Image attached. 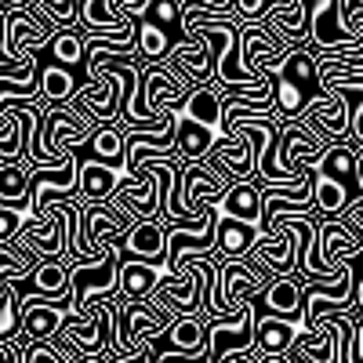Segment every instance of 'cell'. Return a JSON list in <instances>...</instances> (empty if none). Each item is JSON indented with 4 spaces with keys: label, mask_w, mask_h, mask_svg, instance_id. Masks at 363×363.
<instances>
[{
    "label": "cell",
    "mask_w": 363,
    "mask_h": 363,
    "mask_svg": "<svg viewBox=\"0 0 363 363\" xmlns=\"http://www.w3.org/2000/svg\"><path fill=\"white\" fill-rule=\"evenodd\" d=\"M174 327V316L157 301H116V335H113V359L135 356L145 345H157Z\"/></svg>",
    "instance_id": "1"
},
{
    "label": "cell",
    "mask_w": 363,
    "mask_h": 363,
    "mask_svg": "<svg viewBox=\"0 0 363 363\" xmlns=\"http://www.w3.org/2000/svg\"><path fill=\"white\" fill-rule=\"evenodd\" d=\"M120 262H124V255L113 247L95 265H66L69 269V316L73 320H84L95 301H116Z\"/></svg>",
    "instance_id": "2"
},
{
    "label": "cell",
    "mask_w": 363,
    "mask_h": 363,
    "mask_svg": "<svg viewBox=\"0 0 363 363\" xmlns=\"http://www.w3.org/2000/svg\"><path fill=\"white\" fill-rule=\"evenodd\" d=\"M309 51L313 55H363V44L342 26V0H320L309 8Z\"/></svg>",
    "instance_id": "3"
},
{
    "label": "cell",
    "mask_w": 363,
    "mask_h": 363,
    "mask_svg": "<svg viewBox=\"0 0 363 363\" xmlns=\"http://www.w3.org/2000/svg\"><path fill=\"white\" fill-rule=\"evenodd\" d=\"M255 323H258L255 306H247L236 320H211L207 323V359L203 363H225L229 356L255 352Z\"/></svg>",
    "instance_id": "4"
},
{
    "label": "cell",
    "mask_w": 363,
    "mask_h": 363,
    "mask_svg": "<svg viewBox=\"0 0 363 363\" xmlns=\"http://www.w3.org/2000/svg\"><path fill=\"white\" fill-rule=\"evenodd\" d=\"M135 222L124 218L113 203H80V233L95 251H120Z\"/></svg>",
    "instance_id": "5"
},
{
    "label": "cell",
    "mask_w": 363,
    "mask_h": 363,
    "mask_svg": "<svg viewBox=\"0 0 363 363\" xmlns=\"http://www.w3.org/2000/svg\"><path fill=\"white\" fill-rule=\"evenodd\" d=\"M138 77H142V102H145L149 113H178L182 106H186V99L193 95L164 62L142 66Z\"/></svg>",
    "instance_id": "6"
},
{
    "label": "cell",
    "mask_w": 363,
    "mask_h": 363,
    "mask_svg": "<svg viewBox=\"0 0 363 363\" xmlns=\"http://www.w3.org/2000/svg\"><path fill=\"white\" fill-rule=\"evenodd\" d=\"M207 316H174V327L153 345V352H164V356H178V359H196L203 363L207 359Z\"/></svg>",
    "instance_id": "7"
},
{
    "label": "cell",
    "mask_w": 363,
    "mask_h": 363,
    "mask_svg": "<svg viewBox=\"0 0 363 363\" xmlns=\"http://www.w3.org/2000/svg\"><path fill=\"white\" fill-rule=\"evenodd\" d=\"M262 26L287 51L309 48V4H306V0H277V8L265 15Z\"/></svg>",
    "instance_id": "8"
},
{
    "label": "cell",
    "mask_w": 363,
    "mask_h": 363,
    "mask_svg": "<svg viewBox=\"0 0 363 363\" xmlns=\"http://www.w3.org/2000/svg\"><path fill=\"white\" fill-rule=\"evenodd\" d=\"M174 277L164 262H120V280H116V301H149L157 287Z\"/></svg>",
    "instance_id": "9"
},
{
    "label": "cell",
    "mask_w": 363,
    "mask_h": 363,
    "mask_svg": "<svg viewBox=\"0 0 363 363\" xmlns=\"http://www.w3.org/2000/svg\"><path fill=\"white\" fill-rule=\"evenodd\" d=\"M18 244L37 255L40 262H62L66 258V229H62V218L48 211V218H29L18 233Z\"/></svg>",
    "instance_id": "10"
},
{
    "label": "cell",
    "mask_w": 363,
    "mask_h": 363,
    "mask_svg": "<svg viewBox=\"0 0 363 363\" xmlns=\"http://www.w3.org/2000/svg\"><path fill=\"white\" fill-rule=\"evenodd\" d=\"M255 309H258V301H255ZM301 330H306V323L258 313V323H255V359H280V356H287Z\"/></svg>",
    "instance_id": "11"
},
{
    "label": "cell",
    "mask_w": 363,
    "mask_h": 363,
    "mask_svg": "<svg viewBox=\"0 0 363 363\" xmlns=\"http://www.w3.org/2000/svg\"><path fill=\"white\" fill-rule=\"evenodd\" d=\"M37 69H40V102L51 106V109H62V106H73L77 91L84 80H77L73 69H62L44 58V51L37 55Z\"/></svg>",
    "instance_id": "12"
},
{
    "label": "cell",
    "mask_w": 363,
    "mask_h": 363,
    "mask_svg": "<svg viewBox=\"0 0 363 363\" xmlns=\"http://www.w3.org/2000/svg\"><path fill=\"white\" fill-rule=\"evenodd\" d=\"M120 255L131 262H160L167 258V229L160 222H135L124 236Z\"/></svg>",
    "instance_id": "13"
},
{
    "label": "cell",
    "mask_w": 363,
    "mask_h": 363,
    "mask_svg": "<svg viewBox=\"0 0 363 363\" xmlns=\"http://www.w3.org/2000/svg\"><path fill=\"white\" fill-rule=\"evenodd\" d=\"M262 301H265V313H269V316L301 323V313H306V287H301L294 277L269 280L265 291H262Z\"/></svg>",
    "instance_id": "14"
},
{
    "label": "cell",
    "mask_w": 363,
    "mask_h": 363,
    "mask_svg": "<svg viewBox=\"0 0 363 363\" xmlns=\"http://www.w3.org/2000/svg\"><path fill=\"white\" fill-rule=\"evenodd\" d=\"M215 149V135L193 124L189 116L174 113V160L178 164H203Z\"/></svg>",
    "instance_id": "15"
},
{
    "label": "cell",
    "mask_w": 363,
    "mask_h": 363,
    "mask_svg": "<svg viewBox=\"0 0 363 363\" xmlns=\"http://www.w3.org/2000/svg\"><path fill=\"white\" fill-rule=\"evenodd\" d=\"M120 178H124V174H116V171H109L106 164L84 157V160H80V174H77L80 203H109L113 193H116V186H120Z\"/></svg>",
    "instance_id": "16"
},
{
    "label": "cell",
    "mask_w": 363,
    "mask_h": 363,
    "mask_svg": "<svg viewBox=\"0 0 363 363\" xmlns=\"http://www.w3.org/2000/svg\"><path fill=\"white\" fill-rule=\"evenodd\" d=\"M222 218L244 222V225L258 229V236H262V189L255 186V182H236V186L225 193Z\"/></svg>",
    "instance_id": "17"
},
{
    "label": "cell",
    "mask_w": 363,
    "mask_h": 363,
    "mask_svg": "<svg viewBox=\"0 0 363 363\" xmlns=\"http://www.w3.org/2000/svg\"><path fill=\"white\" fill-rule=\"evenodd\" d=\"M22 338L29 342H55L58 330L66 327L69 320V306H33V309H22Z\"/></svg>",
    "instance_id": "18"
},
{
    "label": "cell",
    "mask_w": 363,
    "mask_h": 363,
    "mask_svg": "<svg viewBox=\"0 0 363 363\" xmlns=\"http://www.w3.org/2000/svg\"><path fill=\"white\" fill-rule=\"evenodd\" d=\"M178 113H182V116H189L193 124L207 128L211 135H215V142H218V138H225V124H222V99L215 95V87H211V84H207V87H196Z\"/></svg>",
    "instance_id": "19"
},
{
    "label": "cell",
    "mask_w": 363,
    "mask_h": 363,
    "mask_svg": "<svg viewBox=\"0 0 363 363\" xmlns=\"http://www.w3.org/2000/svg\"><path fill=\"white\" fill-rule=\"evenodd\" d=\"M313 178V207H316V218H345V211L352 203V193L345 182H335L327 174H309Z\"/></svg>",
    "instance_id": "20"
},
{
    "label": "cell",
    "mask_w": 363,
    "mask_h": 363,
    "mask_svg": "<svg viewBox=\"0 0 363 363\" xmlns=\"http://www.w3.org/2000/svg\"><path fill=\"white\" fill-rule=\"evenodd\" d=\"M258 229L244 225V222H233V218H222L218 222V247H215V258L222 262H244L255 247H258Z\"/></svg>",
    "instance_id": "21"
},
{
    "label": "cell",
    "mask_w": 363,
    "mask_h": 363,
    "mask_svg": "<svg viewBox=\"0 0 363 363\" xmlns=\"http://www.w3.org/2000/svg\"><path fill=\"white\" fill-rule=\"evenodd\" d=\"M87 149H91V160L106 164L109 171L124 174V164H128V142H124V131L116 124H106V128H95V135L87 138Z\"/></svg>",
    "instance_id": "22"
},
{
    "label": "cell",
    "mask_w": 363,
    "mask_h": 363,
    "mask_svg": "<svg viewBox=\"0 0 363 363\" xmlns=\"http://www.w3.org/2000/svg\"><path fill=\"white\" fill-rule=\"evenodd\" d=\"M277 77H284V80L298 84V87L306 91L309 99L323 95V91H320V73H316V58H313V51H309V48L287 51V55H284V62H280V73H277Z\"/></svg>",
    "instance_id": "23"
},
{
    "label": "cell",
    "mask_w": 363,
    "mask_h": 363,
    "mask_svg": "<svg viewBox=\"0 0 363 363\" xmlns=\"http://www.w3.org/2000/svg\"><path fill=\"white\" fill-rule=\"evenodd\" d=\"M29 178H33V171L26 164H4L0 167V203L29 215Z\"/></svg>",
    "instance_id": "24"
},
{
    "label": "cell",
    "mask_w": 363,
    "mask_h": 363,
    "mask_svg": "<svg viewBox=\"0 0 363 363\" xmlns=\"http://www.w3.org/2000/svg\"><path fill=\"white\" fill-rule=\"evenodd\" d=\"M40 265L37 255H29L22 244H11V247H0V294H4L11 284H22L33 277V269Z\"/></svg>",
    "instance_id": "25"
},
{
    "label": "cell",
    "mask_w": 363,
    "mask_h": 363,
    "mask_svg": "<svg viewBox=\"0 0 363 363\" xmlns=\"http://www.w3.org/2000/svg\"><path fill=\"white\" fill-rule=\"evenodd\" d=\"M44 58L55 62V66H62V69L80 73L84 69V40H80V33L77 29H58V37L48 44Z\"/></svg>",
    "instance_id": "26"
},
{
    "label": "cell",
    "mask_w": 363,
    "mask_h": 363,
    "mask_svg": "<svg viewBox=\"0 0 363 363\" xmlns=\"http://www.w3.org/2000/svg\"><path fill=\"white\" fill-rule=\"evenodd\" d=\"M135 44H138V62H142V66H157V62H164L167 51H171L167 33H164L160 26H153L149 18H142V22L135 26Z\"/></svg>",
    "instance_id": "27"
},
{
    "label": "cell",
    "mask_w": 363,
    "mask_h": 363,
    "mask_svg": "<svg viewBox=\"0 0 363 363\" xmlns=\"http://www.w3.org/2000/svg\"><path fill=\"white\" fill-rule=\"evenodd\" d=\"M309 174H327L335 182H345V178H356V149L349 142L342 145H327V153L309 167Z\"/></svg>",
    "instance_id": "28"
},
{
    "label": "cell",
    "mask_w": 363,
    "mask_h": 363,
    "mask_svg": "<svg viewBox=\"0 0 363 363\" xmlns=\"http://www.w3.org/2000/svg\"><path fill=\"white\" fill-rule=\"evenodd\" d=\"M37 8L58 29H77L80 26V0H37Z\"/></svg>",
    "instance_id": "29"
},
{
    "label": "cell",
    "mask_w": 363,
    "mask_h": 363,
    "mask_svg": "<svg viewBox=\"0 0 363 363\" xmlns=\"http://www.w3.org/2000/svg\"><path fill=\"white\" fill-rule=\"evenodd\" d=\"M22 335V320H18V298L15 291L8 287L4 294H0V349H4L8 342H15Z\"/></svg>",
    "instance_id": "30"
},
{
    "label": "cell",
    "mask_w": 363,
    "mask_h": 363,
    "mask_svg": "<svg viewBox=\"0 0 363 363\" xmlns=\"http://www.w3.org/2000/svg\"><path fill=\"white\" fill-rule=\"evenodd\" d=\"M272 8H277V0H233V18L240 26H255V22H265Z\"/></svg>",
    "instance_id": "31"
},
{
    "label": "cell",
    "mask_w": 363,
    "mask_h": 363,
    "mask_svg": "<svg viewBox=\"0 0 363 363\" xmlns=\"http://www.w3.org/2000/svg\"><path fill=\"white\" fill-rule=\"evenodd\" d=\"M26 222H29L26 211H11V207L0 203V247L18 244V233H22V225H26Z\"/></svg>",
    "instance_id": "32"
},
{
    "label": "cell",
    "mask_w": 363,
    "mask_h": 363,
    "mask_svg": "<svg viewBox=\"0 0 363 363\" xmlns=\"http://www.w3.org/2000/svg\"><path fill=\"white\" fill-rule=\"evenodd\" d=\"M145 18L153 22V26H160L164 33H167L171 26H182V8H178V0H153Z\"/></svg>",
    "instance_id": "33"
},
{
    "label": "cell",
    "mask_w": 363,
    "mask_h": 363,
    "mask_svg": "<svg viewBox=\"0 0 363 363\" xmlns=\"http://www.w3.org/2000/svg\"><path fill=\"white\" fill-rule=\"evenodd\" d=\"M342 26L356 40L363 37V0H342Z\"/></svg>",
    "instance_id": "34"
},
{
    "label": "cell",
    "mask_w": 363,
    "mask_h": 363,
    "mask_svg": "<svg viewBox=\"0 0 363 363\" xmlns=\"http://www.w3.org/2000/svg\"><path fill=\"white\" fill-rule=\"evenodd\" d=\"M113 363H157V352H153V345H145L142 352H135V356H120V359H113Z\"/></svg>",
    "instance_id": "35"
},
{
    "label": "cell",
    "mask_w": 363,
    "mask_h": 363,
    "mask_svg": "<svg viewBox=\"0 0 363 363\" xmlns=\"http://www.w3.org/2000/svg\"><path fill=\"white\" fill-rule=\"evenodd\" d=\"M352 313H359V316H363V280H356V284H352Z\"/></svg>",
    "instance_id": "36"
},
{
    "label": "cell",
    "mask_w": 363,
    "mask_h": 363,
    "mask_svg": "<svg viewBox=\"0 0 363 363\" xmlns=\"http://www.w3.org/2000/svg\"><path fill=\"white\" fill-rule=\"evenodd\" d=\"M157 363H196V359H178V356H164V352H157Z\"/></svg>",
    "instance_id": "37"
},
{
    "label": "cell",
    "mask_w": 363,
    "mask_h": 363,
    "mask_svg": "<svg viewBox=\"0 0 363 363\" xmlns=\"http://www.w3.org/2000/svg\"><path fill=\"white\" fill-rule=\"evenodd\" d=\"M80 363H113V359H109V356H84Z\"/></svg>",
    "instance_id": "38"
},
{
    "label": "cell",
    "mask_w": 363,
    "mask_h": 363,
    "mask_svg": "<svg viewBox=\"0 0 363 363\" xmlns=\"http://www.w3.org/2000/svg\"><path fill=\"white\" fill-rule=\"evenodd\" d=\"M258 363H294V359H287V356H280V359H258Z\"/></svg>",
    "instance_id": "39"
},
{
    "label": "cell",
    "mask_w": 363,
    "mask_h": 363,
    "mask_svg": "<svg viewBox=\"0 0 363 363\" xmlns=\"http://www.w3.org/2000/svg\"><path fill=\"white\" fill-rule=\"evenodd\" d=\"M356 262H359V265H363V255H359V258H356Z\"/></svg>",
    "instance_id": "40"
}]
</instances>
